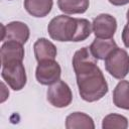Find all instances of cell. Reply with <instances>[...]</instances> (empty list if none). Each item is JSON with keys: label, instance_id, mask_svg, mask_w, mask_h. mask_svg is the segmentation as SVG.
I'll use <instances>...</instances> for the list:
<instances>
[{"label": "cell", "instance_id": "obj_17", "mask_svg": "<svg viewBox=\"0 0 129 129\" xmlns=\"http://www.w3.org/2000/svg\"><path fill=\"white\" fill-rule=\"evenodd\" d=\"M122 39L124 42V45L126 47H129V25L125 26L122 32Z\"/></svg>", "mask_w": 129, "mask_h": 129}, {"label": "cell", "instance_id": "obj_9", "mask_svg": "<svg viewBox=\"0 0 129 129\" xmlns=\"http://www.w3.org/2000/svg\"><path fill=\"white\" fill-rule=\"evenodd\" d=\"M0 56L2 66L15 61H22L24 57V48L22 47L21 43L13 40H8L1 46Z\"/></svg>", "mask_w": 129, "mask_h": 129}, {"label": "cell", "instance_id": "obj_1", "mask_svg": "<svg viewBox=\"0 0 129 129\" xmlns=\"http://www.w3.org/2000/svg\"><path fill=\"white\" fill-rule=\"evenodd\" d=\"M73 67L77 77L79 93L83 100L95 102L108 93V84L97 66V58L90 47H83L73 57Z\"/></svg>", "mask_w": 129, "mask_h": 129}, {"label": "cell", "instance_id": "obj_8", "mask_svg": "<svg viewBox=\"0 0 129 129\" xmlns=\"http://www.w3.org/2000/svg\"><path fill=\"white\" fill-rule=\"evenodd\" d=\"M1 40H13L24 44L29 38V28L23 22L13 21L6 26L1 25Z\"/></svg>", "mask_w": 129, "mask_h": 129}, {"label": "cell", "instance_id": "obj_16", "mask_svg": "<svg viewBox=\"0 0 129 129\" xmlns=\"http://www.w3.org/2000/svg\"><path fill=\"white\" fill-rule=\"evenodd\" d=\"M128 126V120L126 117L118 114H109L103 119L102 127L104 129H126Z\"/></svg>", "mask_w": 129, "mask_h": 129}, {"label": "cell", "instance_id": "obj_18", "mask_svg": "<svg viewBox=\"0 0 129 129\" xmlns=\"http://www.w3.org/2000/svg\"><path fill=\"white\" fill-rule=\"evenodd\" d=\"M109 2L113 5L121 6V5H125V4L129 3V0H109Z\"/></svg>", "mask_w": 129, "mask_h": 129}, {"label": "cell", "instance_id": "obj_6", "mask_svg": "<svg viewBox=\"0 0 129 129\" xmlns=\"http://www.w3.org/2000/svg\"><path fill=\"white\" fill-rule=\"evenodd\" d=\"M60 67L54 59H47L38 62L35 77L41 85H51L59 80Z\"/></svg>", "mask_w": 129, "mask_h": 129}, {"label": "cell", "instance_id": "obj_3", "mask_svg": "<svg viewBox=\"0 0 129 129\" xmlns=\"http://www.w3.org/2000/svg\"><path fill=\"white\" fill-rule=\"evenodd\" d=\"M105 68L108 73L116 79H123L129 73V55L122 48H115L106 58Z\"/></svg>", "mask_w": 129, "mask_h": 129}, {"label": "cell", "instance_id": "obj_13", "mask_svg": "<svg viewBox=\"0 0 129 129\" xmlns=\"http://www.w3.org/2000/svg\"><path fill=\"white\" fill-rule=\"evenodd\" d=\"M24 8L34 17H44L52 8V0H24Z\"/></svg>", "mask_w": 129, "mask_h": 129}, {"label": "cell", "instance_id": "obj_11", "mask_svg": "<svg viewBox=\"0 0 129 129\" xmlns=\"http://www.w3.org/2000/svg\"><path fill=\"white\" fill-rule=\"evenodd\" d=\"M33 48L35 58L38 62L47 59H54L56 56V47L46 38L37 39L34 43Z\"/></svg>", "mask_w": 129, "mask_h": 129}, {"label": "cell", "instance_id": "obj_19", "mask_svg": "<svg viewBox=\"0 0 129 129\" xmlns=\"http://www.w3.org/2000/svg\"><path fill=\"white\" fill-rule=\"evenodd\" d=\"M1 87H2V92L4 93V91H5V87H4V84L2 83L1 84ZM8 97V94H6V95H4V94H2V98H1V102H4L5 101V99Z\"/></svg>", "mask_w": 129, "mask_h": 129}, {"label": "cell", "instance_id": "obj_14", "mask_svg": "<svg viewBox=\"0 0 129 129\" xmlns=\"http://www.w3.org/2000/svg\"><path fill=\"white\" fill-rule=\"evenodd\" d=\"M113 102L118 108L129 110V82L121 81L113 92Z\"/></svg>", "mask_w": 129, "mask_h": 129}, {"label": "cell", "instance_id": "obj_15", "mask_svg": "<svg viewBox=\"0 0 129 129\" xmlns=\"http://www.w3.org/2000/svg\"><path fill=\"white\" fill-rule=\"evenodd\" d=\"M89 0H57L60 11L67 14L84 13L89 8Z\"/></svg>", "mask_w": 129, "mask_h": 129}, {"label": "cell", "instance_id": "obj_10", "mask_svg": "<svg viewBox=\"0 0 129 129\" xmlns=\"http://www.w3.org/2000/svg\"><path fill=\"white\" fill-rule=\"evenodd\" d=\"M116 42L112 39H105V38H98L96 37L92 44L90 45L91 52L97 59H105L115 48H117Z\"/></svg>", "mask_w": 129, "mask_h": 129}, {"label": "cell", "instance_id": "obj_5", "mask_svg": "<svg viewBox=\"0 0 129 129\" xmlns=\"http://www.w3.org/2000/svg\"><path fill=\"white\" fill-rule=\"evenodd\" d=\"M47 101L54 107L63 108L71 104L73 95L70 87L63 81L58 80L51 84L47 90Z\"/></svg>", "mask_w": 129, "mask_h": 129}, {"label": "cell", "instance_id": "obj_7", "mask_svg": "<svg viewBox=\"0 0 129 129\" xmlns=\"http://www.w3.org/2000/svg\"><path fill=\"white\" fill-rule=\"evenodd\" d=\"M93 31L98 38H112L117 29V21L110 14H100L92 23Z\"/></svg>", "mask_w": 129, "mask_h": 129}, {"label": "cell", "instance_id": "obj_4", "mask_svg": "<svg viewBox=\"0 0 129 129\" xmlns=\"http://www.w3.org/2000/svg\"><path fill=\"white\" fill-rule=\"evenodd\" d=\"M2 78L14 91L21 90L26 84V73L22 61L2 66Z\"/></svg>", "mask_w": 129, "mask_h": 129}, {"label": "cell", "instance_id": "obj_20", "mask_svg": "<svg viewBox=\"0 0 129 129\" xmlns=\"http://www.w3.org/2000/svg\"><path fill=\"white\" fill-rule=\"evenodd\" d=\"M126 16H127V23H128V25H129V9L127 10V14H126Z\"/></svg>", "mask_w": 129, "mask_h": 129}, {"label": "cell", "instance_id": "obj_2", "mask_svg": "<svg viewBox=\"0 0 129 129\" xmlns=\"http://www.w3.org/2000/svg\"><path fill=\"white\" fill-rule=\"evenodd\" d=\"M49 36L57 41H83L92 32V25L87 19L58 15L47 26Z\"/></svg>", "mask_w": 129, "mask_h": 129}, {"label": "cell", "instance_id": "obj_12", "mask_svg": "<svg viewBox=\"0 0 129 129\" xmlns=\"http://www.w3.org/2000/svg\"><path fill=\"white\" fill-rule=\"evenodd\" d=\"M66 128L68 129H94L95 125L93 119L82 112H75L70 114L66 119Z\"/></svg>", "mask_w": 129, "mask_h": 129}]
</instances>
